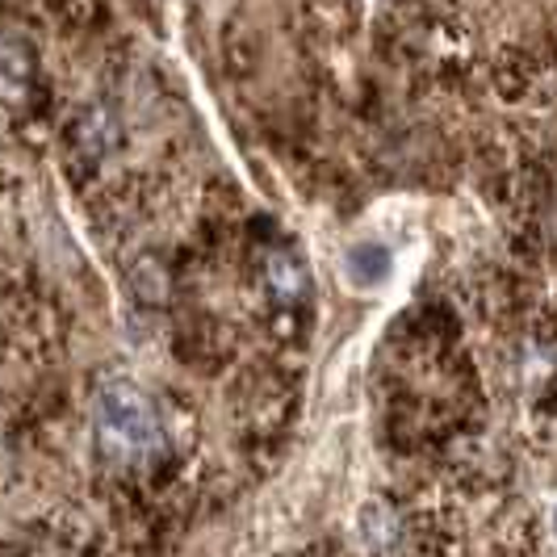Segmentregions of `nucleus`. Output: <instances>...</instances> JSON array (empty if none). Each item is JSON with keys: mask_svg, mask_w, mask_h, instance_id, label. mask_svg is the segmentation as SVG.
<instances>
[{"mask_svg": "<svg viewBox=\"0 0 557 557\" xmlns=\"http://www.w3.org/2000/svg\"><path fill=\"white\" fill-rule=\"evenodd\" d=\"M92 441L113 466H139L164 445L160 411L131 377H110L92 398Z\"/></svg>", "mask_w": 557, "mask_h": 557, "instance_id": "1", "label": "nucleus"}, {"mask_svg": "<svg viewBox=\"0 0 557 557\" xmlns=\"http://www.w3.org/2000/svg\"><path fill=\"white\" fill-rule=\"evenodd\" d=\"M269 285L281 302H298L307 294V273L289 251H273L269 256Z\"/></svg>", "mask_w": 557, "mask_h": 557, "instance_id": "5", "label": "nucleus"}, {"mask_svg": "<svg viewBox=\"0 0 557 557\" xmlns=\"http://www.w3.org/2000/svg\"><path fill=\"white\" fill-rule=\"evenodd\" d=\"M113 139H117V126H113V113L106 106H92V110L81 113V122H76V147H81L88 160H101L113 147Z\"/></svg>", "mask_w": 557, "mask_h": 557, "instance_id": "4", "label": "nucleus"}, {"mask_svg": "<svg viewBox=\"0 0 557 557\" xmlns=\"http://www.w3.org/2000/svg\"><path fill=\"white\" fill-rule=\"evenodd\" d=\"M554 532H557V507H554Z\"/></svg>", "mask_w": 557, "mask_h": 557, "instance_id": "6", "label": "nucleus"}, {"mask_svg": "<svg viewBox=\"0 0 557 557\" xmlns=\"http://www.w3.org/2000/svg\"><path fill=\"white\" fill-rule=\"evenodd\" d=\"M344 273H348L352 285L373 289V285H382V281L391 277V251L377 248V244H357L344 256Z\"/></svg>", "mask_w": 557, "mask_h": 557, "instance_id": "3", "label": "nucleus"}, {"mask_svg": "<svg viewBox=\"0 0 557 557\" xmlns=\"http://www.w3.org/2000/svg\"><path fill=\"white\" fill-rule=\"evenodd\" d=\"M34 92V55L17 34H0V113H17Z\"/></svg>", "mask_w": 557, "mask_h": 557, "instance_id": "2", "label": "nucleus"}]
</instances>
